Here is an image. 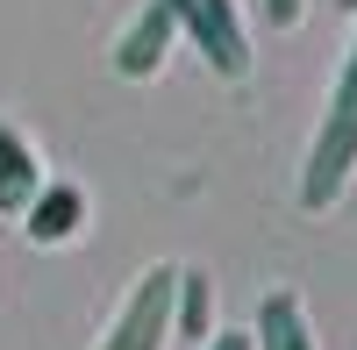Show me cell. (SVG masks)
Segmentation results:
<instances>
[{
	"mask_svg": "<svg viewBox=\"0 0 357 350\" xmlns=\"http://www.w3.org/2000/svg\"><path fill=\"white\" fill-rule=\"evenodd\" d=\"M172 336H178V350H200L207 336H215V279H207L200 265L178 272V294H172Z\"/></svg>",
	"mask_w": 357,
	"mask_h": 350,
	"instance_id": "obj_8",
	"label": "cell"
},
{
	"mask_svg": "<svg viewBox=\"0 0 357 350\" xmlns=\"http://www.w3.org/2000/svg\"><path fill=\"white\" fill-rule=\"evenodd\" d=\"M172 50H178V22H172V8H165V0H143V8L129 15V29L114 36L107 65L122 72V79H158Z\"/></svg>",
	"mask_w": 357,
	"mask_h": 350,
	"instance_id": "obj_4",
	"label": "cell"
},
{
	"mask_svg": "<svg viewBox=\"0 0 357 350\" xmlns=\"http://www.w3.org/2000/svg\"><path fill=\"white\" fill-rule=\"evenodd\" d=\"M357 179V36H350V57L329 86V107L314 122V143H307V165H301V208L307 215H329L336 200L350 193Z\"/></svg>",
	"mask_w": 357,
	"mask_h": 350,
	"instance_id": "obj_1",
	"label": "cell"
},
{
	"mask_svg": "<svg viewBox=\"0 0 357 350\" xmlns=\"http://www.w3.org/2000/svg\"><path fill=\"white\" fill-rule=\"evenodd\" d=\"M172 294H178V265H151L129 286V300L114 307V322L93 350H165L172 343Z\"/></svg>",
	"mask_w": 357,
	"mask_h": 350,
	"instance_id": "obj_3",
	"label": "cell"
},
{
	"mask_svg": "<svg viewBox=\"0 0 357 350\" xmlns=\"http://www.w3.org/2000/svg\"><path fill=\"white\" fill-rule=\"evenodd\" d=\"M200 350H257V336H250V329H215Z\"/></svg>",
	"mask_w": 357,
	"mask_h": 350,
	"instance_id": "obj_10",
	"label": "cell"
},
{
	"mask_svg": "<svg viewBox=\"0 0 357 350\" xmlns=\"http://www.w3.org/2000/svg\"><path fill=\"white\" fill-rule=\"evenodd\" d=\"M36 186H43V158H36V143H29L22 129L0 122V215L22 222V208L36 200Z\"/></svg>",
	"mask_w": 357,
	"mask_h": 350,
	"instance_id": "obj_7",
	"label": "cell"
},
{
	"mask_svg": "<svg viewBox=\"0 0 357 350\" xmlns=\"http://www.w3.org/2000/svg\"><path fill=\"white\" fill-rule=\"evenodd\" d=\"M257 8H264V22H272V29H301L307 0H257Z\"/></svg>",
	"mask_w": 357,
	"mask_h": 350,
	"instance_id": "obj_9",
	"label": "cell"
},
{
	"mask_svg": "<svg viewBox=\"0 0 357 350\" xmlns=\"http://www.w3.org/2000/svg\"><path fill=\"white\" fill-rule=\"evenodd\" d=\"M165 8L215 79H250V29H243L236 0H165Z\"/></svg>",
	"mask_w": 357,
	"mask_h": 350,
	"instance_id": "obj_2",
	"label": "cell"
},
{
	"mask_svg": "<svg viewBox=\"0 0 357 350\" xmlns=\"http://www.w3.org/2000/svg\"><path fill=\"white\" fill-rule=\"evenodd\" d=\"M336 8H343V15H357V0H336Z\"/></svg>",
	"mask_w": 357,
	"mask_h": 350,
	"instance_id": "obj_11",
	"label": "cell"
},
{
	"mask_svg": "<svg viewBox=\"0 0 357 350\" xmlns=\"http://www.w3.org/2000/svg\"><path fill=\"white\" fill-rule=\"evenodd\" d=\"M250 336L257 350H314V322H307V300L293 286H272L250 314Z\"/></svg>",
	"mask_w": 357,
	"mask_h": 350,
	"instance_id": "obj_6",
	"label": "cell"
},
{
	"mask_svg": "<svg viewBox=\"0 0 357 350\" xmlns=\"http://www.w3.org/2000/svg\"><path fill=\"white\" fill-rule=\"evenodd\" d=\"M22 229H29V243H36V250L79 243V236H86V186H72V179H43L36 200L22 208Z\"/></svg>",
	"mask_w": 357,
	"mask_h": 350,
	"instance_id": "obj_5",
	"label": "cell"
}]
</instances>
